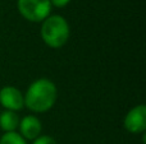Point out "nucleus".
<instances>
[{"mask_svg":"<svg viewBox=\"0 0 146 144\" xmlns=\"http://www.w3.org/2000/svg\"><path fill=\"white\" fill-rule=\"evenodd\" d=\"M56 87L51 81L41 78L35 81L25 96V105L33 112H46L56 101Z\"/></svg>","mask_w":146,"mask_h":144,"instance_id":"1","label":"nucleus"},{"mask_svg":"<svg viewBox=\"0 0 146 144\" xmlns=\"http://www.w3.org/2000/svg\"><path fill=\"white\" fill-rule=\"evenodd\" d=\"M41 38L53 48H59L67 43L69 38V26L67 20L60 15H50L42 20Z\"/></svg>","mask_w":146,"mask_h":144,"instance_id":"2","label":"nucleus"},{"mask_svg":"<svg viewBox=\"0 0 146 144\" xmlns=\"http://www.w3.org/2000/svg\"><path fill=\"white\" fill-rule=\"evenodd\" d=\"M21 15L30 22H42L51 10L50 0H18Z\"/></svg>","mask_w":146,"mask_h":144,"instance_id":"3","label":"nucleus"},{"mask_svg":"<svg viewBox=\"0 0 146 144\" xmlns=\"http://www.w3.org/2000/svg\"><path fill=\"white\" fill-rule=\"evenodd\" d=\"M0 105L8 111H19L25 106V97L15 87H4L0 89Z\"/></svg>","mask_w":146,"mask_h":144,"instance_id":"4","label":"nucleus"},{"mask_svg":"<svg viewBox=\"0 0 146 144\" xmlns=\"http://www.w3.org/2000/svg\"><path fill=\"white\" fill-rule=\"evenodd\" d=\"M124 128L132 134L142 133L146 129V107L144 105L133 107L124 117Z\"/></svg>","mask_w":146,"mask_h":144,"instance_id":"5","label":"nucleus"},{"mask_svg":"<svg viewBox=\"0 0 146 144\" xmlns=\"http://www.w3.org/2000/svg\"><path fill=\"white\" fill-rule=\"evenodd\" d=\"M19 130H21V135L25 139H30V140H35L36 138L40 137L41 130H42V125H41L40 120L36 116L28 115V116L23 117L19 121Z\"/></svg>","mask_w":146,"mask_h":144,"instance_id":"6","label":"nucleus"},{"mask_svg":"<svg viewBox=\"0 0 146 144\" xmlns=\"http://www.w3.org/2000/svg\"><path fill=\"white\" fill-rule=\"evenodd\" d=\"M18 125H19V119H18V115L14 111L5 110L0 114V128L5 133L14 132L18 128Z\"/></svg>","mask_w":146,"mask_h":144,"instance_id":"7","label":"nucleus"},{"mask_svg":"<svg viewBox=\"0 0 146 144\" xmlns=\"http://www.w3.org/2000/svg\"><path fill=\"white\" fill-rule=\"evenodd\" d=\"M0 144H27L25 138L21 134L15 132L5 133L1 138H0Z\"/></svg>","mask_w":146,"mask_h":144,"instance_id":"8","label":"nucleus"},{"mask_svg":"<svg viewBox=\"0 0 146 144\" xmlns=\"http://www.w3.org/2000/svg\"><path fill=\"white\" fill-rule=\"evenodd\" d=\"M33 144H56V142L51 137L48 135H40L38 138H36Z\"/></svg>","mask_w":146,"mask_h":144,"instance_id":"9","label":"nucleus"},{"mask_svg":"<svg viewBox=\"0 0 146 144\" xmlns=\"http://www.w3.org/2000/svg\"><path fill=\"white\" fill-rule=\"evenodd\" d=\"M71 0H50V4L54 5V7H58V8H63L66 7Z\"/></svg>","mask_w":146,"mask_h":144,"instance_id":"10","label":"nucleus"}]
</instances>
